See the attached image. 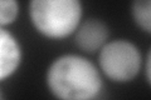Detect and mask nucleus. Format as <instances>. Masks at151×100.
Masks as SVG:
<instances>
[{
    "instance_id": "nucleus-1",
    "label": "nucleus",
    "mask_w": 151,
    "mask_h": 100,
    "mask_svg": "<svg viewBox=\"0 0 151 100\" xmlns=\"http://www.w3.org/2000/svg\"><path fill=\"white\" fill-rule=\"evenodd\" d=\"M45 80L49 91L58 100H91L103 87L96 66L74 54L57 58L47 70Z\"/></svg>"
},
{
    "instance_id": "nucleus-2",
    "label": "nucleus",
    "mask_w": 151,
    "mask_h": 100,
    "mask_svg": "<svg viewBox=\"0 0 151 100\" xmlns=\"http://www.w3.org/2000/svg\"><path fill=\"white\" fill-rule=\"evenodd\" d=\"M34 28L50 39H63L78 29L82 4L77 0H34L29 4Z\"/></svg>"
},
{
    "instance_id": "nucleus-3",
    "label": "nucleus",
    "mask_w": 151,
    "mask_h": 100,
    "mask_svg": "<svg viewBox=\"0 0 151 100\" xmlns=\"http://www.w3.org/2000/svg\"><path fill=\"white\" fill-rule=\"evenodd\" d=\"M100 66L105 75L117 83H126L139 74L141 54L135 44L125 39L107 43L101 49Z\"/></svg>"
},
{
    "instance_id": "nucleus-4",
    "label": "nucleus",
    "mask_w": 151,
    "mask_h": 100,
    "mask_svg": "<svg viewBox=\"0 0 151 100\" xmlns=\"http://www.w3.org/2000/svg\"><path fill=\"white\" fill-rule=\"evenodd\" d=\"M108 28L100 19H88L78 26L74 41L81 50L94 53L107 44Z\"/></svg>"
},
{
    "instance_id": "nucleus-5",
    "label": "nucleus",
    "mask_w": 151,
    "mask_h": 100,
    "mask_svg": "<svg viewBox=\"0 0 151 100\" xmlns=\"http://www.w3.org/2000/svg\"><path fill=\"white\" fill-rule=\"evenodd\" d=\"M0 78L5 79L15 73L22 61V49L12 33L0 29Z\"/></svg>"
},
{
    "instance_id": "nucleus-6",
    "label": "nucleus",
    "mask_w": 151,
    "mask_h": 100,
    "mask_svg": "<svg viewBox=\"0 0 151 100\" xmlns=\"http://www.w3.org/2000/svg\"><path fill=\"white\" fill-rule=\"evenodd\" d=\"M134 21L144 31L151 34V0H136L131 5Z\"/></svg>"
},
{
    "instance_id": "nucleus-7",
    "label": "nucleus",
    "mask_w": 151,
    "mask_h": 100,
    "mask_svg": "<svg viewBox=\"0 0 151 100\" xmlns=\"http://www.w3.org/2000/svg\"><path fill=\"white\" fill-rule=\"evenodd\" d=\"M19 13V5L14 0H3L0 1V24L8 25L17 19Z\"/></svg>"
},
{
    "instance_id": "nucleus-8",
    "label": "nucleus",
    "mask_w": 151,
    "mask_h": 100,
    "mask_svg": "<svg viewBox=\"0 0 151 100\" xmlns=\"http://www.w3.org/2000/svg\"><path fill=\"white\" fill-rule=\"evenodd\" d=\"M145 74H146V79H147L149 84L151 85V49L147 54L146 58V65H145Z\"/></svg>"
}]
</instances>
